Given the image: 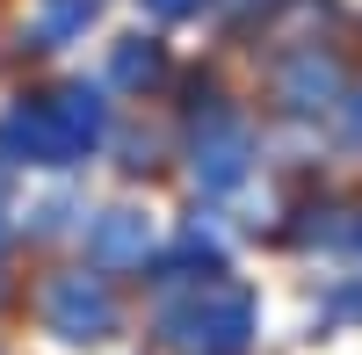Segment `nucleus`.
Masks as SVG:
<instances>
[{
    "label": "nucleus",
    "mask_w": 362,
    "mask_h": 355,
    "mask_svg": "<svg viewBox=\"0 0 362 355\" xmlns=\"http://www.w3.org/2000/svg\"><path fill=\"white\" fill-rule=\"evenodd\" d=\"M37 312H44V327H51L58 341H73V348L109 341V334H116V319H124V312H116L109 276H87V269H58V276H44Z\"/></svg>",
    "instance_id": "7ed1b4c3"
},
{
    "label": "nucleus",
    "mask_w": 362,
    "mask_h": 355,
    "mask_svg": "<svg viewBox=\"0 0 362 355\" xmlns=\"http://www.w3.org/2000/svg\"><path fill=\"white\" fill-rule=\"evenodd\" d=\"M254 290L247 283H225V276H210L196 290H174V298L160 305V341L181 348V355H239L254 341Z\"/></svg>",
    "instance_id": "f257e3e1"
},
{
    "label": "nucleus",
    "mask_w": 362,
    "mask_h": 355,
    "mask_svg": "<svg viewBox=\"0 0 362 355\" xmlns=\"http://www.w3.org/2000/svg\"><path fill=\"white\" fill-rule=\"evenodd\" d=\"M247 167H254L247 116H239L218 87H196V109H189V174H196L210 196H225V189L247 182Z\"/></svg>",
    "instance_id": "f03ea898"
},
{
    "label": "nucleus",
    "mask_w": 362,
    "mask_h": 355,
    "mask_svg": "<svg viewBox=\"0 0 362 355\" xmlns=\"http://www.w3.org/2000/svg\"><path fill=\"white\" fill-rule=\"evenodd\" d=\"M268 95H276L283 116H326L348 102V73H341V58L326 51V44H290L276 66H268Z\"/></svg>",
    "instance_id": "20e7f679"
},
{
    "label": "nucleus",
    "mask_w": 362,
    "mask_h": 355,
    "mask_svg": "<svg viewBox=\"0 0 362 355\" xmlns=\"http://www.w3.org/2000/svg\"><path fill=\"white\" fill-rule=\"evenodd\" d=\"M341 247H348V254L362 261V211H348V240H341Z\"/></svg>",
    "instance_id": "2eb2a0df"
},
{
    "label": "nucleus",
    "mask_w": 362,
    "mask_h": 355,
    "mask_svg": "<svg viewBox=\"0 0 362 355\" xmlns=\"http://www.w3.org/2000/svg\"><path fill=\"white\" fill-rule=\"evenodd\" d=\"M95 15H102V0H37V44H44V51L73 44Z\"/></svg>",
    "instance_id": "1a4fd4ad"
},
{
    "label": "nucleus",
    "mask_w": 362,
    "mask_h": 355,
    "mask_svg": "<svg viewBox=\"0 0 362 355\" xmlns=\"http://www.w3.org/2000/svg\"><path fill=\"white\" fill-rule=\"evenodd\" d=\"M29 218H37L29 232H37V240H51V232H66V218H73V203L58 196V203H44V211H29Z\"/></svg>",
    "instance_id": "9b49d317"
},
{
    "label": "nucleus",
    "mask_w": 362,
    "mask_h": 355,
    "mask_svg": "<svg viewBox=\"0 0 362 355\" xmlns=\"http://www.w3.org/2000/svg\"><path fill=\"white\" fill-rule=\"evenodd\" d=\"M0 218H8V211H0ZM0 247H8V225H0Z\"/></svg>",
    "instance_id": "f3484780"
},
{
    "label": "nucleus",
    "mask_w": 362,
    "mask_h": 355,
    "mask_svg": "<svg viewBox=\"0 0 362 355\" xmlns=\"http://www.w3.org/2000/svg\"><path fill=\"white\" fill-rule=\"evenodd\" d=\"M203 0H145V15H160V22H181V15H196Z\"/></svg>",
    "instance_id": "4468645a"
},
{
    "label": "nucleus",
    "mask_w": 362,
    "mask_h": 355,
    "mask_svg": "<svg viewBox=\"0 0 362 355\" xmlns=\"http://www.w3.org/2000/svg\"><path fill=\"white\" fill-rule=\"evenodd\" d=\"M109 87H124V95H160V87H167V44L124 37L109 51Z\"/></svg>",
    "instance_id": "6e6552de"
},
{
    "label": "nucleus",
    "mask_w": 362,
    "mask_h": 355,
    "mask_svg": "<svg viewBox=\"0 0 362 355\" xmlns=\"http://www.w3.org/2000/svg\"><path fill=\"white\" fill-rule=\"evenodd\" d=\"M153 153H160V138H153V131H131V138H124V167H131V174H138V167H153Z\"/></svg>",
    "instance_id": "f8f14e48"
},
{
    "label": "nucleus",
    "mask_w": 362,
    "mask_h": 355,
    "mask_svg": "<svg viewBox=\"0 0 362 355\" xmlns=\"http://www.w3.org/2000/svg\"><path fill=\"white\" fill-rule=\"evenodd\" d=\"M0 153H8V167H44V174L80 167V160H87V153H80V138L51 116L44 95H29V102H15L8 116H0Z\"/></svg>",
    "instance_id": "39448f33"
},
{
    "label": "nucleus",
    "mask_w": 362,
    "mask_h": 355,
    "mask_svg": "<svg viewBox=\"0 0 362 355\" xmlns=\"http://www.w3.org/2000/svg\"><path fill=\"white\" fill-rule=\"evenodd\" d=\"M51 116L80 138V153H95V145L109 138V102H102V87H87V80H66V87H51Z\"/></svg>",
    "instance_id": "0eeeda50"
},
{
    "label": "nucleus",
    "mask_w": 362,
    "mask_h": 355,
    "mask_svg": "<svg viewBox=\"0 0 362 355\" xmlns=\"http://www.w3.org/2000/svg\"><path fill=\"white\" fill-rule=\"evenodd\" d=\"M87 261H95V276H131V269H153V218L131 211V203H116L87 225Z\"/></svg>",
    "instance_id": "423d86ee"
},
{
    "label": "nucleus",
    "mask_w": 362,
    "mask_h": 355,
    "mask_svg": "<svg viewBox=\"0 0 362 355\" xmlns=\"http://www.w3.org/2000/svg\"><path fill=\"white\" fill-rule=\"evenodd\" d=\"M326 312H348V319H362V283H341L334 298H326Z\"/></svg>",
    "instance_id": "ddd939ff"
},
{
    "label": "nucleus",
    "mask_w": 362,
    "mask_h": 355,
    "mask_svg": "<svg viewBox=\"0 0 362 355\" xmlns=\"http://www.w3.org/2000/svg\"><path fill=\"white\" fill-rule=\"evenodd\" d=\"M341 138H348L355 153H362V80L348 87V102H341Z\"/></svg>",
    "instance_id": "9d476101"
},
{
    "label": "nucleus",
    "mask_w": 362,
    "mask_h": 355,
    "mask_svg": "<svg viewBox=\"0 0 362 355\" xmlns=\"http://www.w3.org/2000/svg\"><path fill=\"white\" fill-rule=\"evenodd\" d=\"M232 15H254V8H276V0H225Z\"/></svg>",
    "instance_id": "dca6fc26"
}]
</instances>
